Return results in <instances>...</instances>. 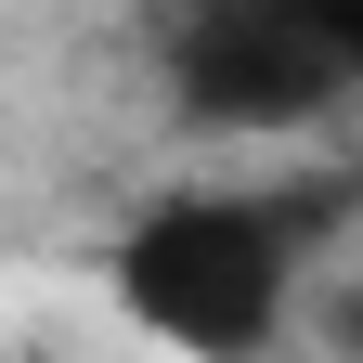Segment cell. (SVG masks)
I'll return each instance as SVG.
<instances>
[{
  "instance_id": "obj_1",
  "label": "cell",
  "mask_w": 363,
  "mask_h": 363,
  "mask_svg": "<svg viewBox=\"0 0 363 363\" xmlns=\"http://www.w3.org/2000/svg\"><path fill=\"white\" fill-rule=\"evenodd\" d=\"M298 298V234L272 195H156L117 234V311L182 363H259Z\"/></svg>"
},
{
  "instance_id": "obj_2",
  "label": "cell",
  "mask_w": 363,
  "mask_h": 363,
  "mask_svg": "<svg viewBox=\"0 0 363 363\" xmlns=\"http://www.w3.org/2000/svg\"><path fill=\"white\" fill-rule=\"evenodd\" d=\"M169 78L208 130H298L337 104V52L311 26V0H220V13H182L169 26Z\"/></svg>"
}]
</instances>
